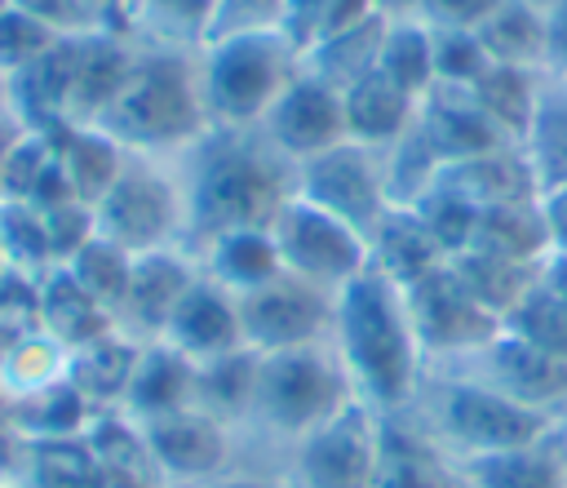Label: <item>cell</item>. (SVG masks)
Masks as SVG:
<instances>
[{"label": "cell", "mask_w": 567, "mask_h": 488, "mask_svg": "<svg viewBox=\"0 0 567 488\" xmlns=\"http://www.w3.org/2000/svg\"><path fill=\"white\" fill-rule=\"evenodd\" d=\"M540 213H545V231H549V253L567 257V182L540 195Z\"/></svg>", "instance_id": "cell-44"}, {"label": "cell", "mask_w": 567, "mask_h": 488, "mask_svg": "<svg viewBox=\"0 0 567 488\" xmlns=\"http://www.w3.org/2000/svg\"><path fill=\"white\" fill-rule=\"evenodd\" d=\"M164 342L177 346L190 359H208V355L248 346L244 342V319H239V297L199 271L195 284L186 288V297L177 302V311L164 328Z\"/></svg>", "instance_id": "cell-18"}, {"label": "cell", "mask_w": 567, "mask_h": 488, "mask_svg": "<svg viewBox=\"0 0 567 488\" xmlns=\"http://www.w3.org/2000/svg\"><path fill=\"white\" fill-rule=\"evenodd\" d=\"M540 279H545V284H549V288H554V293L567 302V257H563V253H549V257H545Z\"/></svg>", "instance_id": "cell-48"}, {"label": "cell", "mask_w": 567, "mask_h": 488, "mask_svg": "<svg viewBox=\"0 0 567 488\" xmlns=\"http://www.w3.org/2000/svg\"><path fill=\"white\" fill-rule=\"evenodd\" d=\"M563 444H567V421H563Z\"/></svg>", "instance_id": "cell-52"}, {"label": "cell", "mask_w": 567, "mask_h": 488, "mask_svg": "<svg viewBox=\"0 0 567 488\" xmlns=\"http://www.w3.org/2000/svg\"><path fill=\"white\" fill-rule=\"evenodd\" d=\"M430 31H434V71H439V84L470 89L492 67L478 31H461V27H430Z\"/></svg>", "instance_id": "cell-40"}, {"label": "cell", "mask_w": 567, "mask_h": 488, "mask_svg": "<svg viewBox=\"0 0 567 488\" xmlns=\"http://www.w3.org/2000/svg\"><path fill=\"white\" fill-rule=\"evenodd\" d=\"M545 75L567 80V0H558L554 9H545Z\"/></svg>", "instance_id": "cell-43"}, {"label": "cell", "mask_w": 567, "mask_h": 488, "mask_svg": "<svg viewBox=\"0 0 567 488\" xmlns=\"http://www.w3.org/2000/svg\"><path fill=\"white\" fill-rule=\"evenodd\" d=\"M385 417L354 399L310 435L292 439L284 479L292 488H372Z\"/></svg>", "instance_id": "cell-9"}, {"label": "cell", "mask_w": 567, "mask_h": 488, "mask_svg": "<svg viewBox=\"0 0 567 488\" xmlns=\"http://www.w3.org/2000/svg\"><path fill=\"white\" fill-rule=\"evenodd\" d=\"M128 155L182 160L213 124L199 93V62L190 49H137L124 84L93 120Z\"/></svg>", "instance_id": "cell-3"}, {"label": "cell", "mask_w": 567, "mask_h": 488, "mask_svg": "<svg viewBox=\"0 0 567 488\" xmlns=\"http://www.w3.org/2000/svg\"><path fill=\"white\" fill-rule=\"evenodd\" d=\"M363 18H372V0H284L279 31L306 58L310 49H319L332 35L359 27Z\"/></svg>", "instance_id": "cell-36"}, {"label": "cell", "mask_w": 567, "mask_h": 488, "mask_svg": "<svg viewBox=\"0 0 567 488\" xmlns=\"http://www.w3.org/2000/svg\"><path fill=\"white\" fill-rule=\"evenodd\" d=\"M403 293H408V311H412V324H416L430 368L478 350L487 337H496L505 328V319L461 279L452 257L439 262L434 271L416 275L412 284H403Z\"/></svg>", "instance_id": "cell-8"}, {"label": "cell", "mask_w": 567, "mask_h": 488, "mask_svg": "<svg viewBox=\"0 0 567 488\" xmlns=\"http://www.w3.org/2000/svg\"><path fill=\"white\" fill-rule=\"evenodd\" d=\"M195 257H199V271L208 279H217L221 288H230L235 297L270 284L275 275H284L279 244H275L270 226H235V231H221L208 244H199Z\"/></svg>", "instance_id": "cell-23"}, {"label": "cell", "mask_w": 567, "mask_h": 488, "mask_svg": "<svg viewBox=\"0 0 567 488\" xmlns=\"http://www.w3.org/2000/svg\"><path fill=\"white\" fill-rule=\"evenodd\" d=\"M257 377H261V350H252V346H235V350L195 359V408H204L208 417H217L226 426L252 421Z\"/></svg>", "instance_id": "cell-27"}, {"label": "cell", "mask_w": 567, "mask_h": 488, "mask_svg": "<svg viewBox=\"0 0 567 488\" xmlns=\"http://www.w3.org/2000/svg\"><path fill=\"white\" fill-rule=\"evenodd\" d=\"M381 35H385V18H377V13H372V18H363L359 27H350V31L332 35L328 44L310 49V53L301 58V67H306V71H315L319 80H328V84H337V89L346 93L350 84H359L363 75H372V71H377Z\"/></svg>", "instance_id": "cell-35"}, {"label": "cell", "mask_w": 567, "mask_h": 488, "mask_svg": "<svg viewBox=\"0 0 567 488\" xmlns=\"http://www.w3.org/2000/svg\"><path fill=\"white\" fill-rule=\"evenodd\" d=\"M478 40L487 49L492 62L501 67H527V71H545V9L527 4V0H501L492 9V18L478 27Z\"/></svg>", "instance_id": "cell-31"}, {"label": "cell", "mask_w": 567, "mask_h": 488, "mask_svg": "<svg viewBox=\"0 0 567 488\" xmlns=\"http://www.w3.org/2000/svg\"><path fill=\"white\" fill-rule=\"evenodd\" d=\"M359 390L332 350V342L319 346H292V350H270L261 355V377H257V404L252 421L279 439H301L328 417H337L346 404H354Z\"/></svg>", "instance_id": "cell-7"}, {"label": "cell", "mask_w": 567, "mask_h": 488, "mask_svg": "<svg viewBox=\"0 0 567 488\" xmlns=\"http://www.w3.org/2000/svg\"><path fill=\"white\" fill-rule=\"evenodd\" d=\"M540 84H545V71L492 62V67L470 84V93H474V102L487 111V120L518 146V133L527 129V120H532V111H536Z\"/></svg>", "instance_id": "cell-34"}, {"label": "cell", "mask_w": 567, "mask_h": 488, "mask_svg": "<svg viewBox=\"0 0 567 488\" xmlns=\"http://www.w3.org/2000/svg\"><path fill=\"white\" fill-rule=\"evenodd\" d=\"M190 404H195V359L182 355L177 346H168L164 337L142 342V355H137V368H133V382H128L120 413L133 426H142V421L182 413Z\"/></svg>", "instance_id": "cell-20"}, {"label": "cell", "mask_w": 567, "mask_h": 488, "mask_svg": "<svg viewBox=\"0 0 567 488\" xmlns=\"http://www.w3.org/2000/svg\"><path fill=\"white\" fill-rule=\"evenodd\" d=\"M461 470H465V488H567V444H563V426L549 430V435L536 439V444L461 461Z\"/></svg>", "instance_id": "cell-24"}, {"label": "cell", "mask_w": 567, "mask_h": 488, "mask_svg": "<svg viewBox=\"0 0 567 488\" xmlns=\"http://www.w3.org/2000/svg\"><path fill=\"white\" fill-rule=\"evenodd\" d=\"M372 488H465V470L408 413L385 417Z\"/></svg>", "instance_id": "cell-19"}, {"label": "cell", "mask_w": 567, "mask_h": 488, "mask_svg": "<svg viewBox=\"0 0 567 488\" xmlns=\"http://www.w3.org/2000/svg\"><path fill=\"white\" fill-rule=\"evenodd\" d=\"M195 488H292L284 475H257V470H221Z\"/></svg>", "instance_id": "cell-45"}, {"label": "cell", "mask_w": 567, "mask_h": 488, "mask_svg": "<svg viewBox=\"0 0 567 488\" xmlns=\"http://www.w3.org/2000/svg\"><path fill=\"white\" fill-rule=\"evenodd\" d=\"M408 417L456 461L509 453L558 430V421L523 408L518 399L456 368H430L416 399L408 404Z\"/></svg>", "instance_id": "cell-4"}, {"label": "cell", "mask_w": 567, "mask_h": 488, "mask_svg": "<svg viewBox=\"0 0 567 488\" xmlns=\"http://www.w3.org/2000/svg\"><path fill=\"white\" fill-rule=\"evenodd\" d=\"M518 155L540 195L567 182V80L545 75L536 111L518 133Z\"/></svg>", "instance_id": "cell-29"}, {"label": "cell", "mask_w": 567, "mask_h": 488, "mask_svg": "<svg viewBox=\"0 0 567 488\" xmlns=\"http://www.w3.org/2000/svg\"><path fill=\"white\" fill-rule=\"evenodd\" d=\"M368 244H372V266L399 284H412L416 275L447 262V248L434 240V231L421 222L416 209H390Z\"/></svg>", "instance_id": "cell-30"}, {"label": "cell", "mask_w": 567, "mask_h": 488, "mask_svg": "<svg viewBox=\"0 0 567 488\" xmlns=\"http://www.w3.org/2000/svg\"><path fill=\"white\" fill-rule=\"evenodd\" d=\"M416 111H421V102L412 93H403L394 80H385L381 71H372L346 89V129L354 142H363L372 151H390L416 124Z\"/></svg>", "instance_id": "cell-26"}, {"label": "cell", "mask_w": 567, "mask_h": 488, "mask_svg": "<svg viewBox=\"0 0 567 488\" xmlns=\"http://www.w3.org/2000/svg\"><path fill=\"white\" fill-rule=\"evenodd\" d=\"M137 355H142V342L133 333H124V328H111V333L93 337L89 346L71 350L62 373L89 399V408L102 417V413H120L124 408V395H128Z\"/></svg>", "instance_id": "cell-22"}, {"label": "cell", "mask_w": 567, "mask_h": 488, "mask_svg": "<svg viewBox=\"0 0 567 488\" xmlns=\"http://www.w3.org/2000/svg\"><path fill=\"white\" fill-rule=\"evenodd\" d=\"M195 275H199V257L190 248H159V253L133 257L115 324L124 333H133L137 342L164 337V328H168L177 302L186 297V288L195 284Z\"/></svg>", "instance_id": "cell-16"}, {"label": "cell", "mask_w": 567, "mask_h": 488, "mask_svg": "<svg viewBox=\"0 0 567 488\" xmlns=\"http://www.w3.org/2000/svg\"><path fill=\"white\" fill-rule=\"evenodd\" d=\"M58 35L62 31L44 13L27 9L22 0H9L0 9V75H4V84L18 80L22 71H31L58 44Z\"/></svg>", "instance_id": "cell-37"}, {"label": "cell", "mask_w": 567, "mask_h": 488, "mask_svg": "<svg viewBox=\"0 0 567 488\" xmlns=\"http://www.w3.org/2000/svg\"><path fill=\"white\" fill-rule=\"evenodd\" d=\"M505 328L527 337L532 346L567 359V302L536 275V284L514 302V311L505 315Z\"/></svg>", "instance_id": "cell-39"}, {"label": "cell", "mask_w": 567, "mask_h": 488, "mask_svg": "<svg viewBox=\"0 0 567 488\" xmlns=\"http://www.w3.org/2000/svg\"><path fill=\"white\" fill-rule=\"evenodd\" d=\"M89 213H93V231L133 257L159 248H186V191L177 160L128 155Z\"/></svg>", "instance_id": "cell-6"}, {"label": "cell", "mask_w": 567, "mask_h": 488, "mask_svg": "<svg viewBox=\"0 0 567 488\" xmlns=\"http://www.w3.org/2000/svg\"><path fill=\"white\" fill-rule=\"evenodd\" d=\"M332 315H337V293L297 279L288 271L252 293H239L244 342L261 355L332 342Z\"/></svg>", "instance_id": "cell-13"}, {"label": "cell", "mask_w": 567, "mask_h": 488, "mask_svg": "<svg viewBox=\"0 0 567 488\" xmlns=\"http://www.w3.org/2000/svg\"><path fill=\"white\" fill-rule=\"evenodd\" d=\"M434 368H456L470 373L487 386H496L501 395L518 399L523 408L549 417V421H567V359L532 346L527 337L501 328L496 337H487L478 350L452 359V364H434Z\"/></svg>", "instance_id": "cell-12"}, {"label": "cell", "mask_w": 567, "mask_h": 488, "mask_svg": "<svg viewBox=\"0 0 567 488\" xmlns=\"http://www.w3.org/2000/svg\"><path fill=\"white\" fill-rule=\"evenodd\" d=\"M137 435L146 444L151 466L164 475V484L195 488V484L221 475L226 461H230V426L217 421V417H208L195 404L182 408V413L142 421Z\"/></svg>", "instance_id": "cell-15"}, {"label": "cell", "mask_w": 567, "mask_h": 488, "mask_svg": "<svg viewBox=\"0 0 567 488\" xmlns=\"http://www.w3.org/2000/svg\"><path fill=\"white\" fill-rule=\"evenodd\" d=\"M416 129H421V138L430 142V151L439 155L443 169L465 164V160H478V155L501 151V146H514L487 120V111L474 102V93L470 89H456V84H434L421 98Z\"/></svg>", "instance_id": "cell-17"}, {"label": "cell", "mask_w": 567, "mask_h": 488, "mask_svg": "<svg viewBox=\"0 0 567 488\" xmlns=\"http://www.w3.org/2000/svg\"><path fill=\"white\" fill-rule=\"evenodd\" d=\"M257 129L270 138L275 151H284L292 164H301V160H310V155H319V151H328V146L350 138V129H346V93L301 67Z\"/></svg>", "instance_id": "cell-14"}, {"label": "cell", "mask_w": 567, "mask_h": 488, "mask_svg": "<svg viewBox=\"0 0 567 488\" xmlns=\"http://www.w3.org/2000/svg\"><path fill=\"white\" fill-rule=\"evenodd\" d=\"M501 0H425V9H421V18L430 22V27H461V31H478L487 18H492V9H496Z\"/></svg>", "instance_id": "cell-42"}, {"label": "cell", "mask_w": 567, "mask_h": 488, "mask_svg": "<svg viewBox=\"0 0 567 488\" xmlns=\"http://www.w3.org/2000/svg\"><path fill=\"white\" fill-rule=\"evenodd\" d=\"M66 266H71V275L115 315L120 311V302H124V288H128V271H133V253H124L120 244H111V240H102L97 231L66 257Z\"/></svg>", "instance_id": "cell-38"}, {"label": "cell", "mask_w": 567, "mask_h": 488, "mask_svg": "<svg viewBox=\"0 0 567 488\" xmlns=\"http://www.w3.org/2000/svg\"><path fill=\"white\" fill-rule=\"evenodd\" d=\"M425 0H372V13L385 22H403V18H421Z\"/></svg>", "instance_id": "cell-47"}, {"label": "cell", "mask_w": 567, "mask_h": 488, "mask_svg": "<svg viewBox=\"0 0 567 488\" xmlns=\"http://www.w3.org/2000/svg\"><path fill=\"white\" fill-rule=\"evenodd\" d=\"M297 195L328 209L332 217L350 222L354 231H363L372 240V231L381 226V217L394 209L390 191H385V160L381 151L346 138L310 160L297 164Z\"/></svg>", "instance_id": "cell-11"}, {"label": "cell", "mask_w": 567, "mask_h": 488, "mask_svg": "<svg viewBox=\"0 0 567 488\" xmlns=\"http://www.w3.org/2000/svg\"><path fill=\"white\" fill-rule=\"evenodd\" d=\"M9 271V253H4V235H0V275Z\"/></svg>", "instance_id": "cell-49"}, {"label": "cell", "mask_w": 567, "mask_h": 488, "mask_svg": "<svg viewBox=\"0 0 567 488\" xmlns=\"http://www.w3.org/2000/svg\"><path fill=\"white\" fill-rule=\"evenodd\" d=\"M93 421H97V413H93L89 399L66 382V373L9 399V426H13L18 444L71 439V435H84Z\"/></svg>", "instance_id": "cell-28"}, {"label": "cell", "mask_w": 567, "mask_h": 488, "mask_svg": "<svg viewBox=\"0 0 567 488\" xmlns=\"http://www.w3.org/2000/svg\"><path fill=\"white\" fill-rule=\"evenodd\" d=\"M527 4H536V9H554L558 0H527Z\"/></svg>", "instance_id": "cell-51"}, {"label": "cell", "mask_w": 567, "mask_h": 488, "mask_svg": "<svg viewBox=\"0 0 567 488\" xmlns=\"http://www.w3.org/2000/svg\"><path fill=\"white\" fill-rule=\"evenodd\" d=\"M332 350L341 355L359 399L372 404L381 417L408 413L430 373L408 311V293L377 266L359 271L346 288H337Z\"/></svg>", "instance_id": "cell-2"}, {"label": "cell", "mask_w": 567, "mask_h": 488, "mask_svg": "<svg viewBox=\"0 0 567 488\" xmlns=\"http://www.w3.org/2000/svg\"><path fill=\"white\" fill-rule=\"evenodd\" d=\"M18 470L27 488H97V448L89 430L71 439H35L22 444Z\"/></svg>", "instance_id": "cell-32"}, {"label": "cell", "mask_w": 567, "mask_h": 488, "mask_svg": "<svg viewBox=\"0 0 567 488\" xmlns=\"http://www.w3.org/2000/svg\"><path fill=\"white\" fill-rule=\"evenodd\" d=\"M0 106H9V84H4V75H0Z\"/></svg>", "instance_id": "cell-50"}, {"label": "cell", "mask_w": 567, "mask_h": 488, "mask_svg": "<svg viewBox=\"0 0 567 488\" xmlns=\"http://www.w3.org/2000/svg\"><path fill=\"white\" fill-rule=\"evenodd\" d=\"M195 62L213 129H257L301 71V53L284 40L279 27L199 40Z\"/></svg>", "instance_id": "cell-5"}, {"label": "cell", "mask_w": 567, "mask_h": 488, "mask_svg": "<svg viewBox=\"0 0 567 488\" xmlns=\"http://www.w3.org/2000/svg\"><path fill=\"white\" fill-rule=\"evenodd\" d=\"M22 133H27V124L13 115V106H0V177H4V164H9V155H13Z\"/></svg>", "instance_id": "cell-46"}, {"label": "cell", "mask_w": 567, "mask_h": 488, "mask_svg": "<svg viewBox=\"0 0 567 488\" xmlns=\"http://www.w3.org/2000/svg\"><path fill=\"white\" fill-rule=\"evenodd\" d=\"M377 71L421 102V98L439 84V71H434V31H430V22H425V18L385 22Z\"/></svg>", "instance_id": "cell-33"}, {"label": "cell", "mask_w": 567, "mask_h": 488, "mask_svg": "<svg viewBox=\"0 0 567 488\" xmlns=\"http://www.w3.org/2000/svg\"><path fill=\"white\" fill-rule=\"evenodd\" d=\"M270 235L279 244V262L288 275L310 279L328 293L346 288L359 271L372 266V244L363 231H354L350 222L332 217L328 209L292 195L284 204V213L270 222Z\"/></svg>", "instance_id": "cell-10"}, {"label": "cell", "mask_w": 567, "mask_h": 488, "mask_svg": "<svg viewBox=\"0 0 567 488\" xmlns=\"http://www.w3.org/2000/svg\"><path fill=\"white\" fill-rule=\"evenodd\" d=\"M35 302H40V324H44V333H49L66 355L80 350V346H89L93 337L120 328L115 315L71 275L66 262L35 275Z\"/></svg>", "instance_id": "cell-21"}, {"label": "cell", "mask_w": 567, "mask_h": 488, "mask_svg": "<svg viewBox=\"0 0 567 488\" xmlns=\"http://www.w3.org/2000/svg\"><path fill=\"white\" fill-rule=\"evenodd\" d=\"M279 13H284V0H213L204 40L239 35V31H270L279 27Z\"/></svg>", "instance_id": "cell-41"}, {"label": "cell", "mask_w": 567, "mask_h": 488, "mask_svg": "<svg viewBox=\"0 0 567 488\" xmlns=\"http://www.w3.org/2000/svg\"><path fill=\"white\" fill-rule=\"evenodd\" d=\"M49 142H53V155H58V169L71 186V195L80 204L93 209V200L115 182V173L124 169L128 151L120 142H111L97 124H53L44 129Z\"/></svg>", "instance_id": "cell-25"}, {"label": "cell", "mask_w": 567, "mask_h": 488, "mask_svg": "<svg viewBox=\"0 0 567 488\" xmlns=\"http://www.w3.org/2000/svg\"><path fill=\"white\" fill-rule=\"evenodd\" d=\"M186 248L195 253L221 231L270 226L297 195V164L270 146L261 129H208L182 160Z\"/></svg>", "instance_id": "cell-1"}]
</instances>
